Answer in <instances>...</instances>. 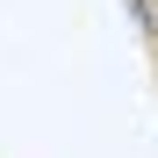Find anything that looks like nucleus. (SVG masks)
I'll list each match as a JSON object with an SVG mask.
<instances>
[{
	"mask_svg": "<svg viewBox=\"0 0 158 158\" xmlns=\"http://www.w3.org/2000/svg\"><path fill=\"white\" fill-rule=\"evenodd\" d=\"M129 7V29H137L144 58H151V86H158V0H122Z\"/></svg>",
	"mask_w": 158,
	"mask_h": 158,
	"instance_id": "1",
	"label": "nucleus"
}]
</instances>
